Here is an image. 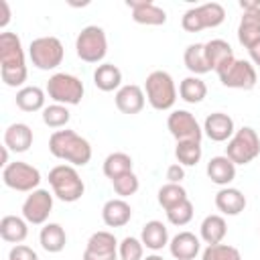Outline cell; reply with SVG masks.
<instances>
[{
    "label": "cell",
    "mask_w": 260,
    "mask_h": 260,
    "mask_svg": "<svg viewBox=\"0 0 260 260\" xmlns=\"http://www.w3.org/2000/svg\"><path fill=\"white\" fill-rule=\"evenodd\" d=\"M0 75L8 87H20L26 77V57L16 32H0Z\"/></svg>",
    "instance_id": "obj_1"
},
{
    "label": "cell",
    "mask_w": 260,
    "mask_h": 260,
    "mask_svg": "<svg viewBox=\"0 0 260 260\" xmlns=\"http://www.w3.org/2000/svg\"><path fill=\"white\" fill-rule=\"evenodd\" d=\"M49 152L59 158L65 160L73 167H83L91 160V146L89 142L79 136L75 130H55L49 138Z\"/></svg>",
    "instance_id": "obj_2"
},
{
    "label": "cell",
    "mask_w": 260,
    "mask_h": 260,
    "mask_svg": "<svg viewBox=\"0 0 260 260\" xmlns=\"http://www.w3.org/2000/svg\"><path fill=\"white\" fill-rule=\"evenodd\" d=\"M49 185L53 195L65 203H75L81 199L85 185L73 165H57L49 171Z\"/></svg>",
    "instance_id": "obj_3"
},
{
    "label": "cell",
    "mask_w": 260,
    "mask_h": 260,
    "mask_svg": "<svg viewBox=\"0 0 260 260\" xmlns=\"http://www.w3.org/2000/svg\"><path fill=\"white\" fill-rule=\"evenodd\" d=\"M144 95L154 110H158V112L171 110L177 102V87H175L171 73H167L162 69L148 73V77L144 81Z\"/></svg>",
    "instance_id": "obj_4"
},
{
    "label": "cell",
    "mask_w": 260,
    "mask_h": 260,
    "mask_svg": "<svg viewBox=\"0 0 260 260\" xmlns=\"http://www.w3.org/2000/svg\"><path fill=\"white\" fill-rule=\"evenodd\" d=\"M260 154V136L254 128L242 126L234 132V136L228 140L225 156L234 165H248Z\"/></svg>",
    "instance_id": "obj_5"
},
{
    "label": "cell",
    "mask_w": 260,
    "mask_h": 260,
    "mask_svg": "<svg viewBox=\"0 0 260 260\" xmlns=\"http://www.w3.org/2000/svg\"><path fill=\"white\" fill-rule=\"evenodd\" d=\"M47 95L61 106H77L83 100V81L71 73H53L47 81Z\"/></svg>",
    "instance_id": "obj_6"
},
{
    "label": "cell",
    "mask_w": 260,
    "mask_h": 260,
    "mask_svg": "<svg viewBox=\"0 0 260 260\" xmlns=\"http://www.w3.org/2000/svg\"><path fill=\"white\" fill-rule=\"evenodd\" d=\"M28 57H30V63L37 69L51 71V69H57L63 63L65 49H63V43L57 37H39V39L30 41Z\"/></svg>",
    "instance_id": "obj_7"
},
{
    "label": "cell",
    "mask_w": 260,
    "mask_h": 260,
    "mask_svg": "<svg viewBox=\"0 0 260 260\" xmlns=\"http://www.w3.org/2000/svg\"><path fill=\"white\" fill-rule=\"evenodd\" d=\"M225 20V10L221 4L217 2H205L199 6L189 8L183 18H181V26L187 32H199L203 28H215Z\"/></svg>",
    "instance_id": "obj_8"
},
{
    "label": "cell",
    "mask_w": 260,
    "mask_h": 260,
    "mask_svg": "<svg viewBox=\"0 0 260 260\" xmlns=\"http://www.w3.org/2000/svg\"><path fill=\"white\" fill-rule=\"evenodd\" d=\"M75 53L85 63H100L108 53V39L102 26L89 24L75 39Z\"/></svg>",
    "instance_id": "obj_9"
},
{
    "label": "cell",
    "mask_w": 260,
    "mask_h": 260,
    "mask_svg": "<svg viewBox=\"0 0 260 260\" xmlns=\"http://www.w3.org/2000/svg\"><path fill=\"white\" fill-rule=\"evenodd\" d=\"M215 73H217L221 85L232 87V89H244V91H248V89H252V87L256 85V81H258V77H256V67H254L250 61H246V59H236V57H234L230 63H225L221 69H217Z\"/></svg>",
    "instance_id": "obj_10"
},
{
    "label": "cell",
    "mask_w": 260,
    "mask_h": 260,
    "mask_svg": "<svg viewBox=\"0 0 260 260\" xmlns=\"http://www.w3.org/2000/svg\"><path fill=\"white\" fill-rule=\"evenodd\" d=\"M2 181L8 189L20 191V193H30V191L39 189L41 173L37 167L28 165L24 160H14L2 169Z\"/></svg>",
    "instance_id": "obj_11"
},
{
    "label": "cell",
    "mask_w": 260,
    "mask_h": 260,
    "mask_svg": "<svg viewBox=\"0 0 260 260\" xmlns=\"http://www.w3.org/2000/svg\"><path fill=\"white\" fill-rule=\"evenodd\" d=\"M167 128L177 142H183V140L201 142L203 138V128L199 126L195 116L187 110H173L167 118Z\"/></svg>",
    "instance_id": "obj_12"
},
{
    "label": "cell",
    "mask_w": 260,
    "mask_h": 260,
    "mask_svg": "<svg viewBox=\"0 0 260 260\" xmlns=\"http://www.w3.org/2000/svg\"><path fill=\"white\" fill-rule=\"evenodd\" d=\"M51 211H53V193H49L47 189L30 191L22 203V217L32 225L47 223Z\"/></svg>",
    "instance_id": "obj_13"
},
{
    "label": "cell",
    "mask_w": 260,
    "mask_h": 260,
    "mask_svg": "<svg viewBox=\"0 0 260 260\" xmlns=\"http://www.w3.org/2000/svg\"><path fill=\"white\" fill-rule=\"evenodd\" d=\"M118 240L112 232H93L87 240L81 260H120L118 258Z\"/></svg>",
    "instance_id": "obj_14"
},
{
    "label": "cell",
    "mask_w": 260,
    "mask_h": 260,
    "mask_svg": "<svg viewBox=\"0 0 260 260\" xmlns=\"http://www.w3.org/2000/svg\"><path fill=\"white\" fill-rule=\"evenodd\" d=\"M126 6L132 8V20L138 24L160 26L167 22V12L152 0H126Z\"/></svg>",
    "instance_id": "obj_15"
},
{
    "label": "cell",
    "mask_w": 260,
    "mask_h": 260,
    "mask_svg": "<svg viewBox=\"0 0 260 260\" xmlns=\"http://www.w3.org/2000/svg\"><path fill=\"white\" fill-rule=\"evenodd\" d=\"M116 108L122 112V114H128V116H134V114H140L144 104H146V95H144V89L136 83H130V85H122L118 91H116Z\"/></svg>",
    "instance_id": "obj_16"
},
{
    "label": "cell",
    "mask_w": 260,
    "mask_h": 260,
    "mask_svg": "<svg viewBox=\"0 0 260 260\" xmlns=\"http://www.w3.org/2000/svg\"><path fill=\"white\" fill-rule=\"evenodd\" d=\"M234 132H236L234 120L223 112H213L203 122V134L213 142H225L234 136Z\"/></svg>",
    "instance_id": "obj_17"
},
{
    "label": "cell",
    "mask_w": 260,
    "mask_h": 260,
    "mask_svg": "<svg viewBox=\"0 0 260 260\" xmlns=\"http://www.w3.org/2000/svg\"><path fill=\"white\" fill-rule=\"evenodd\" d=\"M169 250L175 260H195V256L201 252V242L191 232H179L169 242Z\"/></svg>",
    "instance_id": "obj_18"
},
{
    "label": "cell",
    "mask_w": 260,
    "mask_h": 260,
    "mask_svg": "<svg viewBox=\"0 0 260 260\" xmlns=\"http://www.w3.org/2000/svg\"><path fill=\"white\" fill-rule=\"evenodd\" d=\"M4 146L12 152H26L32 146V130L24 122H14L4 130Z\"/></svg>",
    "instance_id": "obj_19"
},
{
    "label": "cell",
    "mask_w": 260,
    "mask_h": 260,
    "mask_svg": "<svg viewBox=\"0 0 260 260\" xmlns=\"http://www.w3.org/2000/svg\"><path fill=\"white\" fill-rule=\"evenodd\" d=\"M130 217H132V207L122 197L108 199L102 207V219L108 228H122L130 221Z\"/></svg>",
    "instance_id": "obj_20"
},
{
    "label": "cell",
    "mask_w": 260,
    "mask_h": 260,
    "mask_svg": "<svg viewBox=\"0 0 260 260\" xmlns=\"http://www.w3.org/2000/svg\"><path fill=\"white\" fill-rule=\"evenodd\" d=\"M215 207L223 215H240L246 209V197L236 187H221L215 193Z\"/></svg>",
    "instance_id": "obj_21"
},
{
    "label": "cell",
    "mask_w": 260,
    "mask_h": 260,
    "mask_svg": "<svg viewBox=\"0 0 260 260\" xmlns=\"http://www.w3.org/2000/svg\"><path fill=\"white\" fill-rule=\"evenodd\" d=\"M205 173H207V177L211 179V183H215V185H219V187H228V185L236 179V165H234L225 154L213 156V158H209Z\"/></svg>",
    "instance_id": "obj_22"
},
{
    "label": "cell",
    "mask_w": 260,
    "mask_h": 260,
    "mask_svg": "<svg viewBox=\"0 0 260 260\" xmlns=\"http://www.w3.org/2000/svg\"><path fill=\"white\" fill-rule=\"evenodd\" d=\"M140 242L144 244V248L152 250V252H158L162 250L165 246H169V230L162 221L158 219H150L142 225V232H140Z\"/></svg>",
    "instance_id": "obj_23"
},
{
    "label": "cell",
    "mask_w": 260,
    "mask_h": 260,
    "mask_svg": "<svg viewBox=\"0 0 260 260\" xmlns=\"http://www.w3.org/2000/svg\"><path fill=\"white\" fill-rule=\"evenodd\" d=\"M238 41L246 49H250L256 41H260V8L242 14L238 24Z\"/></svg>",
    "instance_id": "obj_24"
},
{
    "label": "cell",
    "mask_w": 260,
    "mask_h": 260,
    "mask_svg": "<svg viewBox=\"0 0 260 260\" xmlns=\"http://www.w3.org/2000/svg\"><path fill=\"white\" fill-rule=\"evenodd\" d=\"M28 236V221L18 215H4L0 219V238L10 244H22Z\"/></svg>",
    "instance_id": "obj_25"
},
{
    "label": "cell",
    "mask_w": 260,
    "mask_h": 260,
    "mask_svg": "<svg viewBox=\"0 0 260 260\" xmlns=\"http://www.w3.org/2000/svg\"><path fill=\"white\" fill-rule=\"evenodd\" d=\"M203 45H205L207 63H209V67H211L213 71L221 69L225 63H230V61L234 59V51H232L230 43L223 41V39H211V41H207V43H203Z\"/></svg>",
    "instance_id": "obj_26"
},
{
    "label": "cell",
    "mask_w": 260,
    "mask_h": 260,
    "mask_svg": "<svg viewBox=\"0 0 260 260\" xmlns=\"http://www.w3.org/2000/svg\"><path fill=\"white\" fill-rule=\"evenodd\" d=\"M199 234H201V240L211 246V244H221L225 234H228V223L223 219V215H217V213H211L207 215L201 225H199Z\"/></svg>",
    "instance_id": "obj_27"
},
{
    "label": "cell",
    "mask_w": 260,
    "mask_h": 260,
    "mask_svg": "<svg viewBox=\"0 0 260 260\" xmlns=\"http://www.w3.org/2000/svg\"><path fill=\"white\" fill-rule=\"evenodd\" d=\"M39 242H41V248L49 254H57L65 248L67 244V234L63 230V225L59 223H45L41 228V234H39Z\"/></svg>",
    "instance_id": "obj_28"
},
{
    "label": "cell",
    "mask_w": 260,
    "mask_h": 260,
    "mask_svg": "<svg viewBox=\"0 0 260 260\" xmlns=\"http://www.w3.org/2000/svg\"><path fill=\"white\" fill-rule=\"evenodd\" d=\"M93 83L100 91H118L122 83V71L114 63H102L93 71Z\"/></svg>",
    "instance_id": "obj_29"
},
{
    "label": "cell",
    "mask_w": 260,
    "mask_h": 260,
    "mask_svg": "<svg viewBox=\"0 0 260 260\" xmlns=\"http://www.w3.org/2000/svg\"><path fill=\"white\" fill-rule=\"evenodd\" d=\"M183 61H185V67L197 77L211 71L207 57H205V45L203 43H191L183 53Z\"/></svg>",
    "instance_id": "obj_30"
},
{
    "label": "cell",
    "mask_w": 260,
    "mask_h": 260,
    "mask_svg": "<svg viewBox=\"0 0 260 260\" xmlns=\"http://www.w3.org/2000/svg\"><path fill=\"white\" fill-rule=\"evenodd\" d=\"M45 95L47 91H43L37 85H24L16 91V106L22 112H39L45 110Z\"/></svg>",
    "instance_id": "obj_31"
},
{
    "label": "cell",
    "mask_w": 260,
    "mask_h": 260,
    "mask_svg": "<svg viewBox=\"0 0 260 260\" xmlns=\"http://www.w3.org/2000/svg\"><path fill=\"white\" fill-rule=\"evenodd\" d=\"M179 95H181V100L187 102V104H199V102H203L205 95H207V85H205V81H203L201 77L189 75V77H185V79L179 83Z\"/></svg>",
    "instance_id": "obj_32"
},
{
    "label": "cell",
    "mask_w": 260,
    "mask_h": 260,
    "mask_svg": "<svg viewBox=\"0 0 260 260\" xmlns=\"http://www.w3.org/2000/svg\"><path fill=\"white\" fill-rule=\"evenodd\" d=\"M132 156L130 154H126V152H112V154H108L106 156V160H104V175L110 179V181H114V179H118L120 175H124V173H130L132 171Z\"/></svg>",
    "instance_id": "obj_33"
},
{
    "label": "cell",
    "mask_w": 260,
    "mask_h": 260,
    "mask_svg": "<svg viewBox=\"0 0 260 260\" xmlns=\"http://www.w3.org/2000/svg\"><path fill=\"white\" fill-rule=\"evenodd\" d=\"M156 199H158V205L165 211H169V209H173L175 205H179L181 201H185L189 197H187V191H185V187L181 183H167V185H162L158 189Z\"/></svg>",
    "instance_id": "obj_34"
},
{
    "label": "cell",
    "mask_w": 260,
    "mask_h": 260,
    "mask_svg": "<svg viewBox=\"0 0 260 260\" xmlns=\"http://www.w3.org/2000/svg\"><path fill=\"white\" fill-rule=\"evenodd\" d=\"M175 156H177L179 165H183V167H195V165L201 160V156H203L201 142H195V140L177 142V146H175Z\"/></svg>",
    "instance_id": "obj_35"
},
{
    "label": "cell",
    "mask_w": 260,
    "mask_h": 260,
    "mask_svg": "<svg viewBox=\"0 0 260 260\" xmlns=\"http://www.w3.org/2000/svg\"><path fill=\"white\" fill-rule=\"evenodd\" d=\"M71 120V112L67 110V106L61 104H51L43 110V122L49 128H65Z\"/></svg>",
    "instance_id": "obj_36"
},
{
    "label": "cell",
    "mask_w": 260,
    "mask_h": 260,
    "mask_svg": "<svg viewBox=\"0 0 260 260\" xmlns=\"http://www.w3.org/2000/svg\"><path fill=\"white\" fill-rule=\"evenodd\" d=\"M118 258L120 260H142L144 258V244L140 242V238L126 236L118 244Z\"/></svg>",
    "instance_id": "obj_37"
},
{
    "label": "cell",
    "mask_w": 260,
    "mask_h": 260,
    "mask_svg": "<svg viewBox=\"0 0 260 260\" xmlns=\"http://www.w3.org/2000/svg\"><path fill=\"white\" fill-rule=\"evenodd\" d=\"M201 260H242V254L230 244H211L203 250Z\"/></svg>",
    "instance_id": "obj_38"
},
{
    "label": "cell",
    "mask_w": 260,
    "mask_h": 260,
    "mask_svg": "<svg viewBox=\"0 0 260 260\" xmlns=\"http://www.w3.org/2000/svg\"><path fill=\"white\" fill-rule=\"evenodd\" d=\"M112 187H114L116 195H120V197L124 199V197H130V195H134V193L138 191L140 181H138V177L134 175V171H130V173H124V175H120L118 179H114V181H112Z\"/></svg>",
    "instance_id": "obj_39"
},
{
    "label": "cell",
    "mask_w": 260,
    "mask_h": 260,
    "mask_svg": "<svg viewBox=\"0 0 260 260\" xmlns=\"http://www.w3.org/2000/svg\"><path fill=\"white\" fill-rule=\"evenodd\" d=\"M167 219H169V223H173V225H187L191 219H193V203L189 201V199H185V201H181L179 205H175L173 209H169L167 211Z\"/></svg>",
    "instance_id": "obj_40"
},
{
    "label": "cell",
    "mask_w": 260,
    "mask_h": 260,
    "mask_svg": "<svg viewBox=\"0 0 260 260\" xmlns=\"http://www.w3.org/2000/svg\"><path fill=\"white\" fill-rule=\"evenodd\" d=\"M8 260H39L37 252L24 244H16L10 252H8Z\"/></svg>",
    "instance_id": "obj_41"
},
{
    "label": "cell",
    "mask_w": 260,
    "mask_h": 260,
    "mask_svg": "<svg viewBox=\"0 0 260 260\" xmlns=\"http://www.w3.org/2000/svg\"><path fill=\"white\" fill-rule=\"evenodd\" d=\"M167 179H169V183H181V181L185 179V167L179 165V162L169 165V169H167Z\"/></svg>",
    "instance_id": "obj_42"
},
{
    "label": "cell",
    "mask_w": 260,
    "mask_h": 260,
    "mask_svg": "<svg viewBox=\"0 0 260 260\" xmlns=\"http://www.w3.org/2000/svg\"><path fill=\"white\" fill-rule=\"evenodd\" d=\"M10 22V6L6 0H0V28H4Z\"/></svg>",
    "instance_id": "obj_43"
},
{
    "label": "cell",
    "mask_w": 260,
    "mask_h": 260,
    "mask_svg": "<svg viewBox=\"0 0 260 260\" xmlns=\"http://www.w3.org/2000/svg\"><path fill=\"white\" fill-rule=\"evenodd\" d=\"M248 53H250L252 65H258V67H260V41H256V43L248 49Z\"/></svg>",
    "instance_id": "obj_44"
},
{
    "label": "cell",
    "mask_w": 260,
    "mask_h": 260,
    "mask_svg": "<svg viewBox=\"0 0 260 260\" xmlns=\"http://www.w3.org/2000/svg\"><path fill=\"white\" fill-rule=\"evenodd\" d=\"M240 8H242L244 12L256 10V8H260V2H246V0H242V2H240Z\"/></svg>",
    "instance_id": "obj_45"
},
{
    "label": "cell",
    "mask_w": 260,
    "mask_h": 260,
    "mask_svg": "<svg viewBox=\"0 0 260 260\" xmlns=\"http://www.w3.org/2000/svg\"><path fill=\"white\" fill-rule=\"evenodd\" d=\"M2 167H6L8 165V148L6 146H2V162H0Z\"/></svg>",
    "instance_id": "obj_46"
},
{
    "label": "cell",
    "mask_w": 260,
    "mask_h": 260,
    "mask_svg": "<svg viewBox=\"0 0 260 260\" xmlns=\"http://www.w3.org/2000/svg\"><path fill=\"white\" fill-rule=\"evenodd\" d=\"M142 260H165V258L158 256V254H150V256H146V258H142Z\"/></svg>",
    "instance_id": "obj_47"
}]
</instances>
